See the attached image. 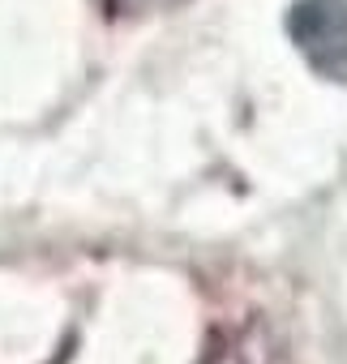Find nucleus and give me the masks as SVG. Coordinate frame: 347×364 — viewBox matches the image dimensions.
<instances>
[{
    "instance_id": "nucleus-2",
    "label": "nucleus",
    "mask_w": 347,
    "mask_h": 364,
    "mask_svg": "<svg viewBox=\"0 0 347 364\" xmlns=\"http://www.w3.org/2000/svg\"><path fill=\"white\" fill-rule=\"evenodd\" d=\"M103 5H107V9H120V14H124V9H142L146 0H103Z\"/></svg>"
},
{
    "instance_id": "nucleus-1",
    "label": "nucleus",
    "mask_w": 347,
    "mask_h": 364,
    "mask_svg": "<svg viewBox=\"0 0 347 364\" xmlns=\"http://www.w3.org/2000/svg\"><path fill=\"white\" fill-rule=\"evenodd\" d=\"M292 39L321 73H347V0H300Z\"/></svg>"
}]
</instances>
